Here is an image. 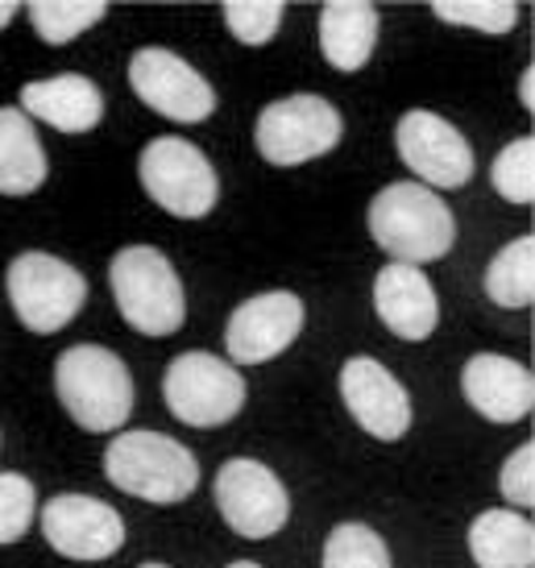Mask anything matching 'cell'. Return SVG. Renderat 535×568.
Returning a JSON list of instances; mask_svg holds the SVG:
<instances>
[{"label": "cell", "mask_w": 535, "mask_h": 568, "mask_svg": "<svg viewBox=\"0 0 535 568\" xmlns=\"http://www.w3.org/2000/svg\"><path fill=\"white\" fill-rule=\"evenodd\" d=\"M21 112L59 133H88L104 116V95L88 75H54L21 88Z\"/></svg>", "instance_id": "cell-17"}, {"label": "cell", "mask_w": 535, "mask_h": 568, "mask_svg": "<svg viewBox=\"0 0 535 568\" xmlns=\"http://www.w3.org/2000/svg\"><path fill=\"white\" fill-rule=\"evenodd\" d=\"M341 398L349 415L374 440H403L411 427V398L403 382L374 357H349L341 365Z\"/></svg>", "instance_id": "cell-14"}, {"label": "cell", "mask_w": 535, "mask_h": 568, "mask_svg": "<svg viewBox=\"0 0 535 568\" xmlns=\"http://www.w3.org/2000/svg\"><path fill=\"white\" fill-rule=\"evenodd\" d=\"M42 536L67 560H109L125 544V523L100 498L88 494H54L42 506Z\"/></svg>", "instance_id": "cell-12"}, {"label": "cell", "mask_w": 535, "mask_h": 568, "mask_svg": "<svg viewBox=\"0 0 535 568\" xmlns=\"http://www.w3.org/2000/svg\"><path fill=\"white\" fill-rule=\"evenodd\" d=\"M26 13H30L33 33L47 47H67L71 38L92 30L95 21H104L109 4H100V0H33L26 4Z\"/></svg>", "instance_id": "cell-22"}, {"label": "cell", "mask_w": 535, "mask_h": 568, "mask_svg": "<svg viewBox=\"0 0 535 568\" xmlns=\"http://www.w3.org/2000/svg\"><path fill=\"white\" fill-rule=\"evenodd\" d=\"M212 489H216V506H221L224 523L241 539H270L286 527V515H291L286 489L262 460H224Z\"/></svg>", "instance_id": "cell-10"}, {"label": "cell", "mask_w": 535, "mask_h": 568, "mask_svg": "<svg viewBox=\"0 0 535 568\" xmlns=\"http://www.w3.org/2000/svg\"><path fill=\"white\" fill-rule=\"evenodd\" d=\"M162 398L179 424L221 427L245 407V378L212 353H183L162 374Z\"/></svg>", "instance_id": "cell-8"}, {"label": "cell", "mask_w": 535, "mask_h": 568, "mask_svg": "<svg viewBox=\"0 0 535 568\" xmlns=\"http://www.w3.org/2000/svg\"><path fill=\"white\" fill-rule=\"evenodd\" d=\"M489 183L506 204H535V138H515L489 166Z\"/></svg>", "instance_id": "cell-24"}, {"label": "cell", "mask_w": 535, "mask_h": 568, "mask_svg": "<svg viewBox=\"0 0 535 568\" xmlns=\"http://www.w3.org/2000/svg\"><path fill=\"white\" fill-rule=\"evenodd\" d=\"M4 286H9V303H13L17 320L38 336L67 328L88 300V278L71 262L38 250L17 253L9 274H4Z\"/></svg>", "instance_id": "cell-6"}, {"label": "cell", "mask_w": 535, "mask_h": 568, "mask_svg": "<svg viewBox=\"0 0 535 568\" xmlns=\"http://www.w3.org/2000/svg\"><path fill=\"white\" fill-rule=\"evenodd\" d=\"M378 47V9L362 0H332L320 9V50L336 71H362Z\"/></svg>", "instance_id": "cell-18"}, {"label": "cell", "mask_w": 535, "mask_h": 568, "mask_svg": "<svg viewBox=\"0 0 535 568\" xmlns=\"http://www.w3.org/2000/svg\"><path fill=\"white\" fill-rule=\"evenodd\" d=\"M109 286L121 320L142 336H171L188 320L183 283L171 257L154 245H129L117 253L109 266Z\"/></svg>", "instance_id": "cell-3"}, {"label": "cell", "mask_w": 535, "mask_h": 568, "mask_svg": "<svg viewBox=\"0 0 535 568\" xmlns=\"http://www.w3.org/2000/svg\"><path fill=\"white\" fill-rule=\"evenodd\" d=\"M47 183V150L21 109H0V195H30Z\"/></svg>", "instance_id": "cell-20"}, {"label": "cell", "mask_w": 535, "mask_h": 568, "mask_svg": "<svg viewBox=\"0 0 535 568\" xmlns=\"http://www.w3.org/2000/svg\"><path fill=\"white\" fill-rule=\"evenodd\" d=\"M470 556L477 568H532L535 527L519 510H482L470 527Z\"/></svg>", "instance_id": "cell-19"}, {"label": "cell", "mask_w": 535, "mask_h": 568, "mask_svg": "<svg viewBox=\"0 0 535 568\" xmlns=\"http://www.w3.org/2000/svg\"><path fill=\"white\" fill-rule=\"evenodd\" d=\"M341 133H345V121H341L336 104H329L324 95L300 92L283 95L258 112L253 142L270 166H303V162L324 159L329 150H336Z\"/></svg>", "instance_id": "cell-5"}, {"label": "cell", "mask_w": 535, "mask_h": 568, "mask_svg": "<svg viewBox=\"0 0 535 568\" xmlns=\"http://www.w3.org/2000/svg\"><path fill=\"white\" fill-rule=\"evenodd\" d=\"M33 515H38V494L30 477L0 474V548L26 536Z\"/></svg>", "instance_id": "cell-27"}, {"label": "cell", "mask_w": 535, "mask_h": 568, "mask_svg": "<svg viewBox=\"0 0 535 568\" xmlns=\"http://www.w3.org/2000/svg\"><path fill=\"white\" fill-rule=\"evenodd\" d=\"M486 295L498 307L523 312L535 300V237H515L486 270Z\"/></svg>", "instance_id": "cell-21"}, {"label": "cell", "mask_w": 535, "mask_h": 568, "mask_svg": "<svg viewBox=\"0 0 535 568\" xmlns=\"http://www.w3.org/2000/svg\"><path fill=\"white\" fill-rule=\"evenodd\" d=\"M129 83H133V92H138L145 109H154L158 116L179 121V125H195V121H208L216 112L212 83L188 59H179L174 50H138L129 59Z\"/></svg>", "instance_id": "cell-9"}, {"label": "cell", "mask_w": 535, "mask_h": 568, "mask_svg": "<svg viewBox=\"0 0 535 568\" xmlns=\"http://www.w3.org/2000/svg\"><path fill=\"white\" fill-rule=\"evenodd\" d=\"M498 486H503V498L506 503H515L519 510L535 506V444H519L511 460L503 465V474H498Z\"/></svg>", "instance_id": "cell-28"}, {"label": "cell", "mask_w": 535, "mask_h": 568, "mask_svg": "<svg viewBox=\"0 0 535 568\" xmlns=\"http://www.w3.org/2000/svg\"><path fill=\"white\" fill-rule=\"evenodd\" d=\"M104 474L117 489L142 503L174 506L200 486V465L188 448L162 432H125L104 448Z\"/></svg>", "instance_id": "cell-4"}, {"label": "cell", "mask_w": 535, "mask_h": 568, "mask_svg": "<svg viewBox=\"0 0 535 568\" xmlns=\"http://www.w3.org/2000/svg\"><path fill=\"white\" fill-rule=\"evenodd\" d=\"M532 83H535V67H527V71H523V80H519V100H523V109H527V112H535Z\"/></svg>", "instance_id": "cell-29"}, {"label": "cell", "mask_w": 535, "mask_h": 568, "mask_svg": "<svg viewBox=\"0 0 535 568\" xmlns=\"http://www.w3.org/2000/svg\"><path fill=\"white\" fill-rule=\"evenodd\" d=\"M374 312L403 341H427L441 324V303H436V291L427 283V274L407 266V262H391V266L378 270V278H374Z\"/></svg>", "instance_id": "cell-16"}, {"label": "cell", "mask_w": 535, "mask_h": 568, "mask_svg": "<svg viewBox=\"0 0 535 568\" xmlns=\"http://www.w3.org/2000/svg\"><path fill=\"white\" fill-rule=\"evenodd\" d=\"M142 568H166V565H158V560H150V565H142Z\"/></svg>", "instance_id": "cell-32"}, {"label": "cell", "mask_w": 535, "mask_h": 568, "mask_svg": "<svg viewBox=\"0 0 535 568\" xmlns=\"http://www.w3.org/2000/svg\"><path fill=\"white\" fill-rule=\"evenodd\" d=\"M303 332V303L291 291H266L253 295L229 316L224 348L233 365H262L295 345Z\"/></svg>", "instance_id": "cell-13"}, {"label": "cell", "mask_w": 535, "mask_h": 568, "mask_svg": "<svg viewBox=\"0 0 535 568\" xmlns=\"http://www.w3.org/2000/svg\"><path fill=\"white\" fill-rule=\"evenodd\" d=\"M461 390L482 419L489 424H519L535 407L532 369L503 353H477L461 369Z\"/></svg>", "instance_id": "cell-15"}, {"label": "cell", "mask_w": 535, "mask_h": 568, "mask_svg": "<svg viewBox=\"0 0 535 568\" xmlns=\"http://www.w3.org/2000/svg\"><path fill=\"white\" fill-rule=\"evenodd\" d=\"M229 568H262V565H253V560H233Z\"/></svg>", "instance_id": "cell-31"}, {"label": "cell", "mask_w": 535, "mask_h": 568, "mask_svg": "<svg viewBox=\"0 0 535 568\" xmlns=\"http://www.w3.org/2000/svg\"><path fill=\"white\" fill-rule=\"evenodd\" d=\"M138 174H142L145 195L179 221L208 216L216 207V195H221V179L212 171V162L204 159V150H195L183 138H154L142 150Z\"/></svg>", "instance_id": "cell-7"}, {"label": "cell", "mask_w": 535, "mask_h": 568, "mask_svg": "<svg viewBox=\"0 0 535 568\" xmlns=\"http://www.w3.org/2000/svg\"><path fill=\"white\" fill-rule=\"evenodd\" d=\"M394 145H398V159L407 162V171L420 174V183L432 191L465 187L473 179L470 142L461 138L457 125H448L436 112H403V121L394 129Z\"/></svg>", "instance_id": "cell-11"}, {"label": "cell", "mask_w": 535, "mask_h": 568, "mask_svg": "<svg viewBox=\"0 0 535 568\" xmlns=\"http://www.w3.org/2000/svg\"><path fill=\"white\" fill-rule=\"evenodd\" d=\"M54 390L83 432H117L133 410V378L125 362L100 345H71L54 362Z\"/></svg>", "instance_id": "cell-2"}, {"label": "cell", "mask_w": 535, "mask_h": 568, "mask_svg": "<svg viewBox=\"0 0 535 568\" xmlns=\"http://www.w3.org/2000/svg\"><path fill=\"white\" fill-rule=\"evenodd\" d=\"M286 4L283 0H229L224 4V26L236 42L245 47H266L283 26Z\"/></svg>", "instance_id": "cell-26"}, {"label": "cell", "mask_w": 535, "mask_h": 568, "mask_svg": "<svg viewBox=\"0 0 535 568\" xmlns=\"http://www.w3.org/2000/svg\"><path fill=\"white\" fill-rule=\"evenodd\" d=\"M370 237L378 241L394 262H436L453 250L457 221L441 195L424 183H391L370 204Z\"/></svg>", "instance_id": "cell-1"}, {"label": "cell", "mask_w": 535, "mask_h": 568, "mask_svg": "<svg viewBox=\"0 0 535 568\" xmlns=\"http://www.w3.org/2000/svg\"><path fill=\"white\" fill-rule=\"evenodd\" d=\"M17 13H21V4H17V0H0V30H4Z\"/></svg>", "instance_id": "cell-30"}, {"label": "cell", "mask_w": 535, "mask_h": 568, "mask_svg": "<svg viewBox=\"0 0 535 568\" xmlns=\"http://www.w3.org/2000/svg\"><path fill=\"white\" fill-rule=\"evenodd\" d=\"M436 21L444 26H470L482 33H511L519 21V4L515 0H436L432 4Z\"/></svg>", "instance_id": "cell-25"}, {"label": "cell", "mask_w": 535, "mask_h": 568, "mask_svg": "<svg viewBox=\"0 0 535 568\" xmlns=\"http://www.w3.org/2000/svg\"><path fill=\"white\" fill-rule=\"evenodd\" d=\"M324 568H391V548L365 523H341L324 539Z\"/></svg>", "instance_id": "cell-23"}]
</instances>
